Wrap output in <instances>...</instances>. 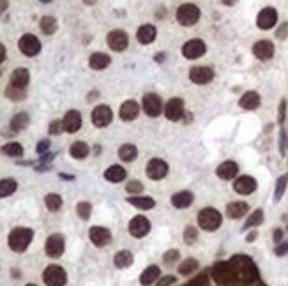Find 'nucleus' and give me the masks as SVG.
Here are the masks:
<instances>
[{
    "mask_svg": "<svg viewBox=\"0 0 288 286\" xmlns=\"http://www.w3.org/2000/svg\"><path fill=\"white\" fill-rule=\"evenodd\" d=\"M216 173H218L219 179H223V180H232V179H235V175L239 173L237 163H233V161H225V163H221V164L218 166V170H216Z\"/></svg>",
    "mask_w": 288,
    "mask_h": 286,
    "instance_id": "obj_24",
    "label": "nucleus"
},
{
    "mask_svg": "<svg viewBox=\"0 0 288 286\" xmlns=\"http://www.w3.org/2000/svg\"><path fill=\"white\" fill-rule=\"evenodd\" d=\"M200 20V9L193 4H184L177 9V21L181 25L191 27Z\"/></svg>",
    "mask_w": 288,
    "mask_h": 286,
    "instance_id": "obj_6",
    "label": "nucleus"
},
{
    "mask_svg": "<svg viewBox=\"0 0 288 286\" xmlns=\"http://www.w3.org/2000/svg\"><path fill=\"white\" fill-rule=\"evenodd\" d=\"M168 175V164L163 159H150L147 163V177L152 180H161Z\"/></svg>",
    "mask_w": 288,
    "mask_h": 286,
    "instance_id": "obj_16",
    "label": "nucleus"
},
{
    "mask_svg": "<svg viewBox=\"0 0 288 286\" xmlns=\"http://www.w3.org/2000/svg\"><path fill=\"white\" fill-rule=\"evenodd\" d=\"M223 223V217L219 214V210L212 207L202 208L198 214V226L204 228L205 231H216Z\"/></svg>",
    "mask_w": 288,
    "mask_h": 286,
    "instance_id": "obj_3",
    "label": "nucleus"
},
{
    "mask_svg": "<svg viewBox=\"0 0 288 286\" xmlns=\"http://www.w3.org/2000/svg\"><path fill=\"white\" fill-rule=\"evenodd\" d=\"M76 212H78V216L83 219V221H87L88 217H90V214H92V205L88 202H80L78 205H76Z\"/></svg>",
    "mask_w": 288,
    "mask_h": 286,
    "instance_id": "obj_44",
    "label": "nucleus"
},
{
    "mask_svg": "<svg viewBox=\"0 0 288 286\" xmlns=\"http://www.w3.org/2000/svg\"><path fill=\"white\" fill-rule=\"evenodd\" d=\"M18 48L23 55L36 57L39 51H41V41H39L36 36H32V34H25V36H21V39H20Z\"/></svg>",
    "mask_w": 288,
    "mask_h": 286,
    "instance_id": "obj_8",
    "label": "nucleus"
},
{
    "mask_svg": "<svg viewBox=\"0 0 288 286\" xmlns=\"http://www.w3.org/2000/svg\"><path fill=\"white\" fill-rule=\"evenodd\" d=\"M144 110L149 117H159L163 111V101L158 94H145L144 96Z\"/></svg>",
    "mask_w": 288,
    "mask_h": 286,
    "instance_id": "obj_12",
    "label": "nucleus"
},
{
    "mask_svg": "<svg viewBox=\"0 0 288 286\" xmlns=\"http://www.w3.org/2000/svg\"><path fill=\"white\" fill-rule=\"evenodd\" d=\"M179 256H181V253H179V251L170 249V251H166V253H165L163 262L166 263V265H173L175 262H179Z\"/></svg>",
    "mask_w": 288,
    "mask_h": 286,
    "instance_id": "obj_47",
    "label": "nucleus"
},
{
    "mask_svg": "<svg viewBox=\"0 0 288 286\" xmlns=\"http://www.w3.org/2000/svg\"><path fill=\"white\" fill-rule=\"evenodd\" d=\"M214 78V71L207 65H196L193 69L189 71V80L193 83H198V85H205L212 82Z\"/></svg>",
    "mask_w": 288,
    "mask_h": 286,
    "instance_id": "obj_17",
    "label": "nucleus"
},
{
    "mask_svg": "<svg viewBox=\"0 0 288 286\" xmlns=\"http://www.w3.org/2000/svg\"><path fill=\"white\" fill-rule=\"evenodd\" d=\"M262 223H264V210H262V208H256L255 212L249 214V217L246 219V223H244L242 230H249V228H255V226H258V225H262Z\"/></svg>",
    "mask_w": 288,
    "mask_h": 286,
    "instance_id": "obj_39",
    "label": "nucleus"
},
{
    "mask_svg": "<svg viewBox=\"0 0 288 286\" xmlns=\"http://www.w3.org/2000/svg\"><path fill=\"white\" fill-rule=\"evenodd\" d=\"M166 55H163V53H158V55H156V60H158V62H163V59Z\"/></svg>",
    "mask_w": 288,
    "mask_h": 286,
    "instance_id": "obj_59",
    "label": "nucleus"
},
{
    "mask_svg": "<svg viewBox=\"0 0 288 286\" xmlns=\"http://www.w3.org/2000/svg\"><path fill=\"white\" fill-rule=\"evenodd\" d=\"M16 187H18V182L14 179H2L0 180V198L11 196L16 191Z\"/></svg>",
    "mask_w": 288,
    "mask_h": 286,
    "instance_id": "obj_38",
    "label": "nucleus"
},
{
    "mask_svg": "<svg viewBox=\"0 0 288 286\" xmlns=\"http://www.w3.org/2000/svg\"><path fill=\"white\" fill-rule=\"evenodd\" d=\"M30 82V74H28V69L25 67H18V69H14L13 74H11V87L14 88H20V90H25V87L28 85Z\"/></svg>",
    "mask_w": 288,
    "mask_h": 286,
    "instance_id": "obj_21",
    "label": "nucleus"
},
{
    "mask_svg": "<svg viewBox=\"0 0 288 286\" xmlns=\"http://www.w3.org/2000/svg\"><path fill=\"white\" fill-rule=\"evenodd\" d=\"M0 150H2V154H5V156H9V157H20V156H23V147H21L20 143H16V142L5 143L4 147L0 148Z\"/></svg>",
    "mask_w": 288,
    "mask_h": 286,
    "instance_id": "obj_41",
    "label": "nucleus"
},
{
    "mask_svg": "<svg viewBox=\"0 0 288 286\" xmlns=\"http://www.w3.org/2000/svg\"><path fill=\"white\" fill-rule=\"evenodd\" d=\"M274 253H276V256H285V254L288 253V242H279L278 245H276V249H274Z\"/></svg>",
    "mask_w": 288,
    "mask_h": 286,
    "instance_id": "obj_52",
    "label": "nucleus"
},
{
    "mask_svg": "<svg viewBox=\"0 0 288 286\" xmlns=\"http://www.w3.org/2000/svg\"><path fill=\"white\" fill-rule=\"evenodd\" d=\"M258 237V233L256 231H251V233H247V237H246V242H253V240Z\"/></svg>",
    "mask_w": 288,
    "mask_h": 286,
    "instance_id": "obj_58",
    "label": "nucleus"
},
{
    "mask_svg": "<svg viewBox=\"0 0 288 286\" xmlns=\"http://www.w3.org/2000/svg\"><path fill=\"white\" fill-rule=\"evenodd\" d=\"M205 51H207V46H205V42L202 39H191L182 48V55L189 60H195V59H200L202 55H205Z\"/></svg>",
    "mask_w": 288,
    "mask_h": 286,
    "instance_id": "obj_11",
    "label": "nucleus"
},
{
    "mask_svg": "<svg viewBox=\"0 0 288 286\" xmlns=\"http://www.w3.org/2000/svg\"><path fill=\"white\" fill-rule=\"evenodd\" d=\"M62 124H64V131L76 133L82 127V113L78 110H69L62 119Z\"/></svg>",
    "mask_w": 288,
    "mask_h": 286,
    "instance_id": "obj_20",
    "label": "nucleus"
},
{
    "mask_svg": "<svg viewBox=\"0 0 288 286\" xmlns=\"http://www.w3.org/2000/svg\"><path fill=\"white\" fill-rule=\"evenodd\" d=\"M104 179H106L108 182H113V184L122 182V180L125 179V170L122 166H119V164H113V166H110L104 171Z\"/></svg>",
    "mask_w": 288,
    "mask_h": 286,
    "instance_id": "obj_32",
    "label": "nucleus"
},
{
    "mask_svg": "<svg viewBox=\"0 0 288 286\" xmlns=\"http://www.w3.org/2000/svg\"><path fill=\"white\" fill-rule=\"evenodd\" d=\"M127 202L136 208H142V210H150V208L156 207V202H154L150 196H131L127 198Z\"/></svg>",
    "mask_w": 288,
    "mask_h": 286,
    "instance_id": "obj_33",
    "label": "nucleus"
},
{
    "mask_svg": "<svg viewBox=\"0 0 288 286\" xmlns=\"http://www.w3.org/2000/svg\"><path fill=\"white\" fill-rule=\"evenodd\" d=\"M228 263L232 265L235 276L241 277L242 281H255L256 277H258V268H256V265L251 262L247 256H244V254L233 256Z\"/></svg>",
    "mask_w": 288,
    "mask_h": 286,
    "instance_id": "obj_1",
    "label": "nucleus"
},
{
    "mask_svg": "<svg viewBox=\"0 0 288 286\" xmlns=\"http://www.w3.org/2000/svg\"><path fill=\"white\" fill-rule=\"evenodd\" d=\"M281 239H283V230H276L274 231V242H276V244H279V242H281Z\"/></svg>",
    "mask_w": 288,
    "mask_h": 286,
    "instance_id": "obj_56",
    "label": "nucleus"
},
{
    "mask_svg": "<svg viewBox=\"0 0 288 286\" xmlns=\"http://www.w3.org/2000/svg\"><path fill=\"white\" fill-rule=\"evenodd\" d=\"M285 111H287V101H281L279 102V124H283V120H285Z\"/></svg>",
    "mask_w": 288,
    "mask_h": 286,
    "instance_id": "obj_53",
    "label": "nucleus"
},
{
    "mask_svg": "<svg viewBox=\"0 0 288 286\" xmlns=\"http://www.w3.org/2000/svg\"><path fill=\"white\" fill-rule=\"evenodd\" d=\"M5 96L9 97L11 101H21L27 94H25V90H20V88H14V87H7L5 88Z\"/></svg>",
    "mask_w": 288,
    "mask_h": 286,
    "instance_id": "obj_45",
    "label": "nucleus"
},
{
    "mask_svg": "<svg viewBox=\"0 0 288 286\" xmlns=\"http://www.w3.org/2000/svg\"><path fill=\"white\" fill-rule=\"evenodd\" d=\"M249 210V205L244 202H233L226 207V216L230 219H241L242 216H246Z\"/></svg>",
    "mask_w": 288,
    "mask_h": 286,
    "instance_id": "obj_27",
    "label": "nucleus"
},
{
    "mask_svg": "<svg viewBox=\"0 0 288 286\" xmlns=\"http://www.w3.org/2000/svg\"><path fill=\"white\" fill-rule=\"evenodd\" d=\"M136 156H138V148H136L133 143H125V145H122V147L119 148V157L125 163L135 161Z\"/></svg>",
    "mask_w": 288,
    "mask_h": 286,
    "instance_id": "obj_35",
    "label": "nucleus"
},
{
    "mask_svg": "<svg viewBox=\"0 0 288 286\" xmlns=\"http://www.w3.org/2000/svg\"><path fill=\"white\" fill-rule=\"evenodd\" d=\"M235 2H237V0H223V4H225V5H233Z\"/></svg>",
    "mask_w": 288,
    "mask_h": 286,
    "instance_id": "obj_60",
    "label": "nucleus"
},
{
    "mask_svg": "<svg viewBox=\"0 0 288 286\" xmlns=\"http://www.w3.org/2000/svg\"><path fill=\"white\" fill-rule=\"evenodd\" d=\"M110 62H112V59H110L106 53H101V51L92 53L90 59H88V65H90V69H94V71H103L104 67L110 65Z\"/></svg>",
    "mask_w": 288,
    "mask_h": 286,
    "instance_id": "obj_26",
    "label": "nucleus"
},
{
    "mask_svg": "<svg viewBox=\"0 0 288 286\" xmlns=\"http://www.w3.org/2000/svg\"><path fill=\"white\" fill-rule=\"evenodd\" d=\"M253 53H255L256 59L269 60L274 55V44L270 41H258L255 46H253Z\"/></svg>",
    "mask_w": 288,
    "mask_h": 286,
    "instance_id": "obj_22",
    "label": "nucleus"
},
{
    "mask_svg": "<svg viewBox=\"0 0 288 286\" xmlns=\"http://www.w3.org/2000/svg\"><path fill=\"white\" fill-rule=\"evenodd\" d=\"M150 231V223L147 217L144 216H136L129 221V233L136 239H142Z\"/></svg>",
    "mask_w": 288,
    "mask_h": 286,
    "instance_id": "obj_15",
    "label": "nucleus"
},
{
    "mask_svg": "<svg viewBox=\"0 0 288 286\" xmlns=\"http://www.w3.org/2000/svg\"><path fill=\"white\" fill-rule=\"evenodd\" d=\"M256 187H258L256 180L253 179V177H249V175H242V177H239L235 182H233V191H235V193H239V194L255 193Z\"/></svg>",
    "mask_w": 288,
    "mask_h": 286,
    "instance_id": "obj_19",
    "label": "nucleus"
},
{
    "mask_svg": "<svg viewBox=\"0 0 288 286\" xmlns=\"http://www.w3.org/2000/svg\"><path fill=\"white\" fill-rule=\"evenodd\" d=\"M198 267H200V265H198L196 260L187 258V260H184L181 265H179V272H181V276H191L195 270H198Z\"/></svg>",
    "mask_w": 288,
    "mask_h": 286,
    "instance_id": "obj_42",
    "label": "nucleus"
},
{
    "mask_svg": "<svg viewBox=\"0 0 288 286\" xmlns=\"http://www.w3.org/2000/svg\"><path fill=\"white\" fill-rule=\"evenodd\" d=\"M156 34H158V30H156V27L154 25H142V27L138 28V32H136V39H138L140 44H150V42L156 39Z\"/></svg>",
    "mask_w": 288,
    "mask_h": 286,
    "instance_id": "obj_25",
    "label": "nucleus"
},
{
    "mask_svg": "<svg viewBox=\"0 0 288 286\" xmlns=\"http://www.w3.org/2000/svg\"><path fill=\"white\" fill-rule=\"evenodd\" d=\"M140 113V106L136 101H125L122 102L121 110H119V117H121L122 120H125V122H129V120H135L136 117H138Z\"/></svg>",
    "mask_w": 288,
    "mask_h": 286,
    "instance_id": "obj_23",
    "label": "nucleus"
},
{
    "mask_svg": "<svg viewBox=\"0 0 288 286\" xmlns=\"http://www.w3.org/2000/svg\"><path fill=\"white\" fill-rule=\"evenodd\" d=\"M36 150H38V154H44L46 150H50V140H41V142L38 143Z\"/></svg>",
    "mask_w": 288,
    "mask_h": 286,
    "instance_id": "obj_50",
    "label": "nucleus"
},
{
    "mask_svg": "<svg viewBox=\"0 0 288 286\" xmlns=\"http://www.w3.org/2000/svg\"><path fill=\"white\" fill-rule=\"evenodd\" d=\"M287 28H288V23H283L279 27V32L276 34V36H278L279 39H285V37H287Z\"/></svg>",
    "mask_w": 288,
    "mask_h": 286,
    "instance_id": "obj_54",
    "label": "nucleus"
},
{
    "mask_svg": "<svg viewBox=\"0 0 288 286\" xmlns=\"http://www.w3.org/2000/svg\"><path fill=\"white\" fill-rule=\"evenodd\" d=\"M4 60H5V46L0 42V64H2Z\"/></svg>",
    "mask_w": 288,
    "mask_h": 286,
    "instance_id": "obj_57",
    "label": "nucleus"
},
{
    "mask_svg": "<svg viewBox=\"0 0 288 286\" xmlns=\"http://www.w3.org/2000/svg\"><path fill=\"white\" fill-rule=\"evenodd\" d=\"M196 239H198V230L195 226H186V230H184V242L187 245H191L195 244Z\"/></svg>",
    "mask_w": 288,
    "mask_h": 286,
    "instance_id": "obj_46",
    "label": "nucleus"
},
{
    "mask_svg": "<svg viewBox=\"0 0 288 286\" xmlns=\"http://www.w3.org/2000/svg\"><path fill=\"white\" fill-rule=\"evenodd\" d=\"M182 115H184V101L181 97L170 99L166 102V106H165V117L168 120H172V122H177V120L182 119Z\"/></svg>",
    "mask_w": 288,
    "mask_h": 286,
    "instance_id": "obj_14",
    "label": "nucleus"
},
{
    "mask_svg": "<svg viewBox=\"0 0 288 286\" xmlns=\"http://www.w3.org/2000/svg\"><path fill=\"white\" fill-rule=\"evenodd\" d=\"M39 2H42V4H50V2H53V0H39Z\"/></svg>",
    "mask_w": 288,
    "mask_h": 286,
    "instance_id": "obj_62",
    "label": "nucleus"
},
{
    "mask_svg": "<svg viewBox=\"0 0 288 286\" xmlns=\"http://www.w3.org/2000/svg\"><path fill=\"white\" fill-rule=\"evenodd\" d=\"M44 205H46L48 210L57 212V210L62 207V196L61 194H55V193L46 194V196H44Z\"/></svg>",
    "mask_w": 288,
    "mask_h": 286,
    "instance_id": "obj_40",
    "label": "nucleus"
},
{
    "mask_svg": "<svg viewBox=\"0 0 288 286\" xmlns=\"http://www.w3.org/2000/svg\"><path fill=\"white\" fill-rule=\"evenodd\" d=\"M212 277L219 286H232L237 279L230 263H216L212 267Z\"/></svg>",
    "mask_w": 288,
    "mask_h": 286,
    "instance_id": "obj_4",
    "label": "nucleus"
},
{
    "mask_svg": "<svg viewBox=\"0 0 288 286\" xmlns=\"http://www.w3.org/2000/svg\"><path fill=\"white\" fill-rule=\"evenodd\" d=\"M106 41H108V46L112 48L113 51H124L127 48V44H129V37H127V34L124 30L117 28V30H112V32L108 34Z\"/></svg>",
    "mask_w": 288,
    "mask_h": 286,
    "instance_id": "obj_13",
    "label": "nucleus"
},
{
    "mask_svg": "<svg viewBox=\"0 0 288 286\" xmlns=\"http://www.w3.org/2000/svg\"><path fill=\"white\" fill-rule=\"evenodd\" d=\"M133 254H131V251H119V253H115V256H113V263H115L117 268H127L133 265Z\"/></svg>",
    "mask_w": 288,
    "mask_h": 286,
    "instance_id": "obj_34",
    "label": "nucleus"
},
{
    "mask_svg": "<svg viewBox=\"0 0 288 286\" xmlns=\"http://www.w3.org/2000/svg\"><path fill=\"white\" fill-rule=\"evenodd\" d=\"M279 152H281V156H285V133L283 131L279 134Z\"/></svg>",
    "mask_w": 288,
    "mask_h": 286,
    "instance_id": "obj_55",
    "label": "nucleus"
},
{
    "mask_svg": "<svg viewBox=\"0 0 288 286\" xmlns=\"http://www.w3.org/2000/svg\"><path fill=\"white\" fill-rule=\"evenodd\" d=\"M32 239H34V230H30V228H14L9 233L7 244L16 253H23L28 245H30Z\"/></svg>",
    "mask_w": 288,
    "mask_h": 286,
    "instance_id": "obj_2",
    "label": "nucleus"
},
{
    "mask_svg": "<svg viewBox=\"0 0 288 286\" xmlns=\"http://www.w3.org/2000/svg\"><path fill=\"white\" fill-rule=\"evenodd\" d=\"M83 4L85 5H94L96 4V0H83Z\"/></svg>",
    "mask_w": 288,
    "mask_h": 286,
    "instance_id": "obj_61",
    "label": "nucleus"
},
{
    "mask_svg": "<svg viewBox=\"0 0 288 286\" xmlns=\"http://www.w3.org/2000/svg\"><path fill=\"white\" fill-rule=\"evenodd\" d=\"M42 281L46 286H65L67 274L61 265H48L42 272Z\"/></svg>",
    "mask_w": 288,
    "mask_h": 286,
    "instance_id": "obj_5",
    "label": "nucleus"
},
{
    "mask_svg": "<svg viewBox=\"0 0 288 286\" xmlns=\"http://www.w3.org/2000/svg\"><path fill=\"white\" fill-rule=\"evenodd\" d=\"M258 286H265V285H258Z\"/></svg>",
    "mask_w": 288,
    "mask_h": 286,
    "instance_id": "obj_64",
    "label": "nucleus"
},
{
    "mask_svg": "<svg viewBox=\"0 0 288 286\" xmlns=\"http://www.w3.org/2000/svg\"><path fill=\"white\" fill-rule=\"evenodd\" d=\"M125 191L131 194H140L144 191V185H142V182H138V180H131L129 184L125 185Z\"/></svg>",
    "mask_w": 288,
    "mask_h": 286,
    "instance_id": "obj_48",
    "label": "nucleus"
},
{
    "mask_svg": "<svg viewBox=\"0 0 288 286\" xmlns=\"http://www.w3.org/2000/svg\"><path fill=\"white\" fill-rule=\"evenodd\" d=\"M88 152H90V148H88V145L85 142H75L69 148L71 157H75V159H85L88 156Z\"/></svg>",
    "mask_w": 288,
    "mask_h": 286,
    "instance_id": "obj_36",
    "label": "nucleus"
},
{
    "mask_svg": "<svg viewBox=\"0 0 288 286\" xmlns=\"http://www.w3.org/2000/svg\"><path fill=\"white\" fill-rule=\"evenodd\" d=\"M88 239H90V242H92L96 247H104V245L110 244L112 233L104 226H92L88 230Z\"/></svg>",
    "mask_w": 288,
    "mask_h": 286,
    "instance_id": "obj_10",
    "label": "nucleus"
},
{
    "mask_svg": "<svg viewBox=\"0 0 288 286\" xmlns=\"http://www.w3.org/2000/svg\"><path fill=\"white\" fill-rule=\"evenodd\" d=\"M172 285H175V277H173V276H165V277H161V279H159L156 286H172Z\"/></svg>",
    "mask_w": 288,
    "mask_h": 286,
    "instance_id": "obj_51",
    "label": "nucleus"
},
{
    "mask_svg": "<svg viewBox=\"0 0 288 286\" xmlns=\"http://www.w3.org/2000/svg\"><path fill=\"white\" fill-rule=\"evenodd\" d=\"M28 124H30V117H28V113L21 111V113H16V115L13 117V120H11V129H13L14 133H20V131L27 129Z\"/></svg>",
    "mask_w": 288,
    "mask_h": 286,
    "instance_id": "obj_31",
    "label": "nucleus"
},
{
    "mask_svg": "<svg viewBox=\"0 0 288 286\" xmlns=\"http://www.w3.org/2000/svg\"><path fill=\"white\" fill-rule=\"evenodd\" d=\"M193 203V193L189 191H181L172 196V205L175 208H187Z\"/></svg>",
    "mask_w": 288,
    "mask_h": 286,
    "instance_id": "obj_30",
    "label": "nucleus"
},
{
    "mask_svg": "<svg viewBox=\"0 0 288 286\" xmlns=\"http://www.w3.org/2000/svg\"><path fill=\"white\" fill-rule=\"evenodd\" d=\"M25 286H38V285H34V283H28V285H25Z\"/></svg>",
    "mask_w": 288,
    "mask_h": 286,
    "instance_id": "obj_63",
    "label": "nucleus"
},
{
    "mask_svg": "<svg viewBox=\"0 0 288 286\" xmlns=\"http://www.w3.org/2000/svg\"><path fill=\"white\" fill-rule=\"evenodd\" d=\"M278 21V13H276L274 7H265L258 13V18H256V25L262 28V30H269L272 28Z\"/></svg>",
    "mask_w": 288,
    "mask_h": 286,
    "instance_id": "obj_18",
    "label": "nucleus"
},
{
    "mask_svg": "<svg viewBox=\"0 0 288 286\" xmlns=\"http://www.w3.org/2000/svg\"><path fill=\"white\" fill-rule=\"evenodd\" d=\"M39 27H41L42 34H46V36H51V34L57 32V28H59V23H57V20L53 16H42L41 21H39Z\"/></svg>",
    "mask_w": 288,
    "mask_h": 286,
    "instance_id": "obj_37",
    "label": "nucleus"
},
{
    "mask_svg": "<svg viewBox=\"0 0 288 286\" xmlns=\"http://www.w3.org/2000/svg\"><path fill=\"white\" fill-rule=\"evenodd\" d=\"M287 182H288V175H281L276 180V189H274V203L281 202L285 191H287Z\"/></svg>",
    "mask_w": 288,
    "mask_h": 286,
    "instance_id": "obj_43",
    "label": "nucleus"
},
{
    "mask_svg": "<svg viewBox=\"0 0 288 286\" xmlns=\"http://www.w3.org/2000/svg\"><path fill=\"white\" fill-rule=\"evenodd\" d=\"M159 267L158 265H150V267H147L144 270V274L140 276V285L142 286H150L154 285V283L158 281V277H159Z\"/></svg>",
    "mask_w": 288,
    "mask_h": 286,
    "instance_id": "obj_29",
    "label": "nucleus"
},
{
    "mask_svg": "<svg viewBox=\"0 0 288 286\" xmlns=\"http://www.w3.org/2000/svg\"><path fill=\"white\" fill-rule=\"evenodd\" d=\"M50 134H53V136H57V134H61L62 131H64V124H62V120H53L50 124Z\"/></svg>",
    "mask_w": 288,
    "mask_h": 286,
    "instance_id": "obj_49",
    "label": "nucleus"
},
{
    "mask_svg": "<svg viewBox=\"0 0 288 286\" xmlns=\"http://www.w3.org/2000/svg\"><path fill=\"white\" fill-rule=\"evenodd\" d=\"M239 106L244 108V110H256V108L260 106V96H258V92H253V90L246 92L241 97Z\"/></svg>",
    "mask_w": 288,
    "mask_h": 286,
    "instance_id": "obj_28",
    "label": "nucleus"
},
{
    "mask_svg": "<svg viewBox=\"0 0 288 286\" xmlns=\"http://www.w3.org/2000/svg\"><path fill=\"white\" fill-rule=\"evenodd\" d=\"M65 249V239L61 233H53L46 239V244H44V251L50 258H61L64 254Z\"/></svg>",
    "mask_w": 288,
    "mask_h": 286,
    "instance_id": "obj_7",
    "label": "nucleus"
},
{
    "mask_svg": "<svg viewBox=\"0 0 288 286\" xmlns=\"http://www.w3.org/2000/svg\"><path fill=\"white\" fill-rule=\"evenodd\" d=\"M113 120V111L106 104H99L94 108L92 111V124L96 127H106L108 124H112Z\"/></svg>",
    "mask_w": 288,
    "mask_h": 286,
    "instance_id": "obj_9",
    "label": "nucleus"
}]
</instances>
